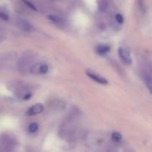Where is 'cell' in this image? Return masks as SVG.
Segmentation results:
<instances>
[{"label":"cell","instance_id":"obj_2","mask_svg":"<svg viewBox=\"0 0 152 152\" xmlns=\"http://www.w3.org/2000/svg\"><path fill=\"white\" fill-rule=\"evenodd\" d=\"M16 25L18 28L25 32H32L34 31V28L28 20L21 17L16 19Z\"/></svg>","mask_w":152,"mask_h":152},{"label":"cell","instance_id":"obj_13","mask_svg":"<svg viewBox=\"0 0 152 152\" xmlns=\"http://www.w3.org/2000/svg\"><path fill=\"white\" fill-rule=\"evenodd\" d=\"M49 68L47 64H40L39 68V73L41 74H47Z\"/></svg>","mask_w":152,"mask_h":152},{"label":"cell","instance_id":"obj_17","mask_svg":"<svg viewBox=\"0 0 152 152\" xmlns=\"http://www.w3.org/2000/svg\"><path fill=\"white\" fill-rule=\"evenodd\" d=\"M31 96H32V94H31L30 91H27L22 95V99H23L24 100H28V99H31Z\"/></svg>","mask_w":152,"mask_h":152},{"label":"cell","instance_id":"obj_20","mask_svg":"<svg viewBox=\"0 0 152 152\" xmlns=\"http://www.w3.org/2000/svg\"><path fill=\"white\" fill-rule=\"evenodd\" d=\"M4 39H5V37H4L1 33H0V43H1V42L4 41Z\"/></svg>","mask_w":152,"mask_h":152},{"label":"cell","instance_id":"obj_3","mask_svg":"<svg viewBox=\"0 0 152 152\" xmlns=\"http://www.w3.org/2000/svg\"><path fill=\"white\" fill-rule=\"evenodd\" d=\"M11 53H3L0 54V71L7 69L12 65L13 58Z\"/></svg>","mask_w":152,"mask_h":152},{"label":"cell","instance_id":"obj_12","mask_svg":"<svg viewBox=\"0 0 152 152\" xmlns=\"http://www.w3.org/2000/svg\"><path fill=\"white\" fill-rule=\"evenodd\" d=\"M48 18L49 20H50L51 22H53V23H60V22H62V19H61V17H59V16H56V15H49L48 16Z\"/></svg>","mask_w":152,"mask_h":152},{"label":"cell","instance_id":"obj_7","mask_svg":"<svg viewBox=\"0 0 152 152\" xmlns=\"http://www.w3.org/2000/svg\"><path fill=\"white\" fill-rule=\"evenodd\" d=\"M1 141L3 144L7 145V147H10L15 145L16 140L13 135L8 134H3L1 138Z\"/></svg>","mask_w":152,"mask_h":152},{"label":"cell","instance_id":"obj_1","mask_svg":"<svg viewBox=\"0 0 152 152\" xmlns=\"http://www.w3.org/2000/svg\"><path fill=\"white\" fill-rule=\"evenodd\" d=\"M36 55L34 52L25 51L22 53L17 62L18 70L22 74H26L28 71H30L31 66L35 62Z\"/></svg>","mask_w":152,"mask_h":152},{"label":"cell","instance_id":"obj_16","mask_svg":"<svg viewBox=\"0 0 152 152\" xmlns=\"http://www.w3.org/2000/svg\"><path fill=\"white\" fill-rule=\"evenodd\" d=\"M116 20L118 22L119 24H123L124 22V18H123V15L120 14V13H117L115 16Z\"/></svg>","mask_w":152,"mask_h":152},{"label":"cell","instance_id":"obj_4","mask_svg":"<svg viewBox=\"0 0 152 152\" xmlns=\"http://www.w3.org/2000/svg\"><path fill=\"white\" fill-rule=\"evenodd\" d=\"M86 74H87V76L88 77H90L91 80H93L94 81H95L96 83H99L101 85H107L108 83V81L104 77H101L99 74H96V73L93 72V71H90V70H87L86 71Z\"/></svg>","mask_w":152,"mask_h":152},{"label":"cell","instance_id":"obj_9","mask_svg":"<svg viewBox=\"0 0 152 152\" xmlns=\"http://www.w3.org/2000/svg\"><path fill=\"white\" fill-rule=\"evenodd\" d=\"M97 7L99 11L102 13L106 11L108 7V0H97Z\"/></svg>","mask_w":152,"mask_h":152},{"label":"cell","instance_id":"obj_15","mask_svg":"<svg viewBox=\"0 0 152 152\" xmlns=\"http://www.w3.org/2000/svg\"><path fill=\"white\" fill-rule=\"evenodd\" d=\"M22 1H23V2L25 3V4H26L28 7H30L31 10H34V11H37V8L36 7V6L34 5V4L31 2V1H30L29 0H22Z\"/></svg>","mask_w":152,"mask_h":152},{"label":"cell","instance_id":"obj_5","mask_svg":"<svg viewBox=\"0 0 152 152\" xmlns=\"http://www.w3.org/2000/svg\"><path fill=\"white\" fill-rule=\"evenodd\" d=\"M118 54L120 56V59H122V61L124 63H126V65H130L132 62V57H131L130 53L126 49L123 48H120L118 49Z\"/></svg>","mask_w":152,"mask_h":152},{"label":"cell","instance_id":"obj_14","mask_svg":"<svg viewBox=\"0 0 152 152\" xmlns=\"http://www.w3.org/2000/svg\"><path fill=\"white\" fill-rule=\"evenodd\" d=\"M38 129H39L38 124L36 123H32L29 125L28 129V132H29L30 133H35V132L38 130Z\"/></svg>","mask_w":152,"mask_h":152},{"label":"cell","instance_id":"obj_11","mask_svg":"<svg viewBox=\"0 0 152 152\" xmlns=\"http://www.w3.org/2000/svg\"><path fill=\"white\" fill-rule=\"evenodd\" d=\"M111 140L114 142H118L122 140V134L118 132H114L111 134Z\"/></svg>","mask_w":152,"mask_h":152},{"label":"cell","instance_id":"obj_18","mask_svg":"<svg viewBox=\"0 0 152 152\" xmlns=\"http://www.w3.org/2000/svg\"><path fill=\"white\" fill-rule=\"evenodd\" d=\"M0 18L4 21H7L9 19L8 16L6 13H3V12H0Z\"/></svg>","mask_w":152,"mask_h":152},{"label":"cell","instance_id":"obj_10","mask_svg":"<svg viewBox=\"0 0 152 152\" xmlns=\"http://www.w3.org/2000/svg\"><path fill=\"white\" fill-rule=\"evenodd\" d=\"M144 81H145V86H147L148 89L149 90L150 92H151V87H152V80L151 77L150 75H146L145 76V78H144Z\"/></svg>","mask_w":152,"mask_h":152},{"label":"cell","instance_id":"obj_19","mask_svg":"<svg viewBox=\"0 0 152 152\" xmlns=\"http://www.w3.org/2000/svg\"><path fill=\"white\" fill-rule=\"evenodd\" d=\"M138 4H139V7L141 10H143L145 8V4H144L143 0H138Z\"/></svg>","mask_w":152,"mask_h":152},{"label":"cell","instance_id":"obj_8","mask_svg":"<svg viewBox=\"0 0 152 152\" xmlns=\"http://www.w3.org/2000/svg\"><path fill=\"white\" fill-rule=\"evenodd\" d=\"M110 50H111V47L109 45H99L96 48V53L101 56L106 54L107 53L110 51Z\"/></svg>","mask_w":152,"mask_h":152},{"label":"cell","instance_id":"obj_6","mask_svg":"<svg viewBox=\"0 0 152 152\" xmlns=\"http://www.w3.org/2000/svg\"><path fill=\"white\" fill-rule=\"evenodd\" d=\"M43 110H44L43 105L41 103H37L35 105H32L31 108H28L26 112V114L29 116V117H31V116H34L40 114V113L42 112Z\"/></svg>","mask_w":152,"mask_h":152}]
</instances>
